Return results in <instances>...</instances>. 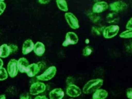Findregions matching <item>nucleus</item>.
Segmentation results:
<instances>
[{
  "mask_svg": "<svg viewBox=\"0 0 132 99\" xmlns=\"http://www.w3.org/2000/svg\"><path fill=\"white\" fill-rule=\"evenodd\" d=\"M103 83V80L101 79L90 80L85 85L82 92L86 94L94 93L102 86Z\"/></svg>",
  "mask_w": 132,
  "mask_h": 99,
  "instance_id": "nucleus-1",
  "label": "nucleus"
},
{
  "mask_svg": "<svg viewBox=\"0 0 132 99\" xmlns=\"http://www.w3.org/2000/svg\"><path fill=\"white\" fill-rule=\"evenodd\" d=\"M57 69L55 66L50 67L43 73L36 76L39 80L48 81L53 78L56 74Z\"/></svg>",
  "mask_w": 132,
  "mask_h": 99,
  "instance_id": "nucleus-2",
  "label": "nucleus"
},
{
  "mask_svg": "<svg viewBox=\"0 0 132 99\" xmlns=\"http://www.w3.org/2000/svg\"><path fill=\"white\" fill-rule=\"evenodd\" d=\"M119 30L120 27L118 26L112 25L105 27L102 34L105 38L111 39L116 36Z\"/></svg>",
  "mask_w": 132,
  "mask_h": 99,
  "instance_id": "nucleus-3",
  "label": "nucleus"
},
{
  "mask_svg": "<svg viewBox=\"0 0 132 99\" xmlns=\"http://www.w3.org/2000/svg\"><path fill=\"white\" fill-rule=\"evenodd\" d=\"M46 86L43 82H36L31 84L29 88L30 95H36L44 92L46 89Z\"/></svg>",
  "mask_w": 132,
  "mask_h": 99,
  "instance_id": "nucleus-4",
  "label": "nucleus"
},
{
  "mask_svg": "<svg viewBox=\"0 0 132 99\" xmlns=\"http://www.w3.org/2000/svg\"><path fill=\"white\" fill-rule=\"evenodd\" d=\"M65 17L67 23L72 29H76L79 28L78 20L74 14L71 12L66 13Z\"/></svg>",
  "mask_w": 132,
  "mask_h": 99,
  "instance_id": "nucleus-5",
  "label": "nucleus"
},
{
  "mask_svg": "<svg viewBox=\"0 0 132 99\" xmlns=\"http://www.w3.org/2000/svg\"><path fill=\"white\" fill-rule=\"evenodd\" d=\"M79 38L75 32H69L66 34L65 39L62 45L63 47H68L69 45H74L78 42Z\"/></svg>",
  "mask_w": 132,
  "mask_h": 99,
  "instance_id": "nucleus-6",
  "label": "nucleus"
},
{
  "mask_svg": "<svg viewBox=\"0 0 132 99\" xmlns=\"http://www.w3.org/2000/svg\"><path fill=\"white\" fill-rule=\"evenodd\" d=\"M17 60L12 59L9 61L7 67V70L8 75L12 78L17 76L19 70L18 68Z\"/></svg>",
  "mask_w": 132,
  "mask_h": 99,
  "instance_id": "nucleus-7",
  "label": "nucleus"
},
{
  "mask_svg": "<svg viewBox=\"0 0 132 99\" xmlns=\"http://www.w3.org/2000/svg\"><path fill=\"white\" fill-rule=\"evenodd\" d=\"M109 7L111 10L117 13L126 10L128 7V5L122 1H119L111 3Z\"/></svg>",
  "mask_w": 132,
  "mask_h": 99,
  "instance_id": "nucleus-8",
  "label": "nucleus"
},
{
  "mask_svg": "<svg viewBox=\"0 0 132 99\" xmlns=\"http://www.w3.org/2000/svg\"><path fill=\"white\" fill-rule=\"evenodd\" d=\"M67 95L70 97H78L81 95L82 92L79 87L74 84L68 86L67 89Z\"/></svg>",
  "mask_w": 132,
  "mask_h": 99,
  "instance_id": "nucleus-9",
  "label": "nucleus"
},
{
  "mask_svg": "<svg viewBox=\"0 0 132 99\" xmlns=\"http://www.w3.org/2000/svg\"><path fill=\"white\" fill-rule=\"evenodd\" d=\"M109 7L107 2H96L93 7V12L95 14H99L105 11Z\"/></svg>",
  "mask_w": 132,
  "mask_h": 99,
  "instance_id": "nucleus-10",
  "label": "nucleus"
},
{
  "mask_svg": "<svg viewBox=\"0 0 132 99\" xmlns=\"http://www.w3.org/2000/svg\"><path fill=\"white\" fill-rule=\"evenodd\" d=\"M40 70L37 63H33L28 66L26 73L29 77H33L38 73Z\"/></svg>",
  "mask_w": 132,
  "mask_h": 99,
  "instance_id": "nucleus-11",
  "label": "nucleus"
},
{
  "mask_svg": "<svg viewBox=\"0 0 132 99\" xmlns=\"http://www.w3.org/2000/svg\"><path fill=\"white\" fill-rule=\"evenodd\" d=\"M64 95V92L61 88L53 89L49 93L50 99H62Z\"/></svg>",
  "mask_w": 132,
  "mask_h": 99,
  "instance_id": "nucleus-12",
  "label": "nucleus"
},
{
  "mask_svg": "<svg viewBox=\"0 0 132 99\" xmlns=\"http://www.w3.org/2000/svg\"><path fill=\"white\" fill-rule=\"evenodd\" d=\"M17 65L20 72L26 73L27 68L29 65V63L25 58L21 57L18 61Z\"/></svg>",
  "mask_w": 132,
  "mask_h": 99,
  "instance_id": "nucleus-13",
  "label": "nucleus"
},
{
  "mask_svg": "<svg viewBox=\"0 0 132 99\" xmlns=\"http://www.w3.org/2000/svg\"><path fill=\"white\" fill-rule=\"evenodd\" d=\"M35 45L31 39H28L24 41L22 47V53L23 55H27L34 50Z\"/></svg>",
  "mask_w": 132,
  "mask_h": 99,
  "instance_id": "nucleus-14",
  "label": "nucleus"
},
{
  "mask_svg": "<svg viewBox=\"0 0 132 99\" xmlns=\"http://www.w3.org/2000/svg\"><path fill=\"white\" fill-rule=\"evenodd\" d=\"M33 50L35 54L37 56H42L45 52V47L43 43L37 42L34 45Z\"/></svg>",
  "mask_w": 132,
  "mask_h": 99,
  "instance_id": "nucleus-15",
  "label": "nucleus"
},
{
  "mask_svg": "<svg viewBox=\"0 0 132 99\" xmlns=\"http://www.w3.org/2000/svg\"><path fill=\"white\" fill-rule=\"evenodd\" d=\"M106 20L107 23L110 24H116L119 22L120 17L117 13H110L107 15Z\"/></svg>",
  "mask_w": 132,
  "mask_h": 99,
  "instance_id": "nucleus-16",
  "label": "nucleus"
},
{
  "mask_svg": "<svg viewBox=\"0 0 132 99\" xmlns=\"http://www.w3.org/2000/svg\"><path fill=\"white\" fill-rule=\"evenodd\" d=\"M108 95L107 91L99 89L95 91L93 95V99H105Z\"/></svg>",
  "mask_w": 132,
  "mask_h": 99,
  "instance_id": "nucleus-17",
  "label": "nucleus"
},
{
  "mask_svg": "<svg viewBox=\"0 0 132 99\" xmlns=\"http://www.w3.org/2000/svg\"><path fill=\"white\" fill-rule=\"evenodd\" d=\"M10 54V49L7 45L4 44L0 46V57L6 58Z\"/></svg>",
  "mask_w": 132,
  "mask_h": 99,
  "instance_id": "nucleus-18",
  "label": "nucleus"
},
{
  "mask_svg": "<svg viewBox=\"0 0 132 99\" xmlns=\"http://www.w3.org/2000/svg\"><path fill=\"white\" fill-rule=\"evenodd\" d=\"M56 3L59 9L62 11L67 12L68 10L67 2L64 0H56Z\"/></svg>",
  "mask_w": 132,
  "mask_h": 99,
  "instance_id": "nucleus-19",
  "label": "nucleus"
},
{
  "mask_svg": "<svg viewBox=\"0 0 132 99\" xmlns=\"http://www.w3.org/2000/svg\"><path fill=\"white\" fill-rule=\"evenodd\" d=\"M87 16L90 20L91 21H92L94 23H97L98 22L101 20V17L99 15L96 14L95 13L91 12H89L87 13Z\"/></svg>",
  "mask_w": 132,
  "mask_h": 99,
  "instance_id": "nucleus-20",
  "label": "nucleus"
},
{
  "mask_svg": "<svg viewBox=\"0 0 132 99\" xmlns=\"http://www.w3.org/2000/svg\"><path fill=\"white\" fill-rule=\"evenodd\" d=\"M105 27H93L92 28V32L94 35L100 36L103 33L104 29Z\"/></svg>",
  "mask_w": 132,
  "mask_h": 99,
  "instance_id": "nucleus-21",
  "label": "nucleus"
},
{
  "mask_svg": "<svg viewBox=\"0 0 132 99\" xmlns=\"http://www.w3.org/2000/svg\"><path fill=\"white\" fill-rule=\"evenodd\" d=\"M120 37L121 38H130L132 37V30L127 29L121 33L119 35Z\"/></svg>",
  "mask_w": 132,
  "mask_h": 99,
  "instance_id": "nucleus-22",
  "label": "nucleus"
},
{
  "mask_svg": "<svg viewBox=\"0 0 132 99\" xmlns=\"http://www.w3.org/2000/svg\"><path fill=\"white\" fill-rule=\"evenodd\" d=\"M8 74L5 68H0V81H3L8 78Z\"/></svg>",
  "mask_w": 132,
  "mask_h": 99,
  "instance_id": "nucleus-23",
  "label": "nucleus"
},
{
  "mask_svg": "<svg viewBox=\"0 0 132 99\" xmlns=\"http://www.w3.org/2000/svg\"><path fill=\"white\" fill-rule=\"evenodd\" d=\"M93 51V48L89 46H86L82 50V55L86 57L90 56Z\"/></svg>",
  "mask_w": 132,
  "mask_h": 99,
  "instance_id": "nucleus-24",
  "label": "nucleus"
},
{
  "mask_svg": "<svg viewBox=\"0 0 132 99\" xmlns=\"http://www.w3.org/2000/svg\"><path fill=\"white\" fill-rule=\"evenodd\" d=\"M8 46L10 49V54L14 53L17 51L18 50V47L15 45L11 44Z\"/></svg>",
  "mask_w": 132,
  "mask_h": 99,
  "instance_id": "nucleus-25",
  "label": "nucleus"
},
{
  "mask_svg": "<svg viewBox=\"0 0 132 99\" xmlns=\"http://www.w3.org/2000/svg\"><path fill=\"white\" fill-rule=\"evenodd\" d=\"M19 99H32V97L30 94L27 93H25L20 95Z\"/></svg>",
  "mask_w": 132,
  "mask_h": 99,
  "instance_id": "nucleus-26",
  "label": "nucleus"
},
{
  "mask_svg": "<svg viewBox=\"0 0 132 99\" xmlns=\"http://www.w3.org/2000/svg\"><path fill=\"white\" fill-rule=\"evenodd\" d=\"M74 80L72 77L71 76L68 77L66 80V83L68 86L70 85L74 84Z\"/></svg>",
  "mask_w": 132,
  "mask_h": 99,
  "instance_id": "nucleus-27",
  "label": "nucleus"
},
{
  "mask_svg": "<svg viewBox=\"0 0 132 99\" xmlns=\"http://www.w3.org/2000/svg\"><path fill=\"white\" fill-rule=\"evenodd\" d=\"M6 8V5L3 2L0 3V15H2Z\"/></svg>",
  "mask_w": 132,
  "mask_h": 99,
  "instance_id": "nucleus-28",
  "label": "nucleus"
},
{
  "mask_svg": "<svg viewBox=\"0 0 132 99\" xmlns=\"http://www.w3.org/2000/svg\"><path fill=\"white\" fill-rule=\"evenodd\" d=\"M132 89L131 88H129L127 89V97L129 99H132Z\"/></svg>",
  "mask_w": 132,
  "mask_h": 99,
  "instance_id": "nucleus-29",
  "label": "nucleus"
},
{
  "mask_svg": "<svg viewBox=\"0 0 132 99\" xmlns=\"http://www.w3.org/2000/svg\"><path fill=\"white\" fill-rule=\"evenodd\" d=\"M132 19L131 18L126 25V28L127 29L132 30Z\"/></svg>",
  "mask_w": 132,
  "mask_h": 99,
  "instance_id": "nucleus-30",
  "label": "nucleus"
},
{
  "mask_svg": "<svg viewBox=\"0 0 132 99\" xmlns=\"http://www.w3.org/2000/svg\"><path fill=\"white\" fill-rule=\"evenodd\" d=\"M37 64L39 67L40 69H43L45 68L46 64L45 62H37Z\"/></svg>",
  "mask_w": 132,
  "mask_h": 99,
  "instance_id": "nucleus-31",
  "label": "nucleus"
},
{
  "mask_svg": "<svg viewBox=\"0 0 132 99\" xmlns=\"http://www.w3.org/2000/svg\"><path fill=\"white\" fill-rule=\"evenodd\" d=\"M34 99H48L45 95H38Z\"/></svg>",
  "mask_w": 132,
  "mask_h": 99,
  "instance_id": "nucleus-32",
  "label": "nucleus"
},
{
  "mask_svg": "<svg viewBox=\"0 0 132 99\" xmlns=\"http://www.w3.org/2000/svg\"><path fill=\"white\" fill-rule=\"evenodd\" d=\"M50 2V1H44V0H41L38 1V2L41 4H47Z\"/></svg>",
  "mask_w": 132,
  "mask_h": 99,
  "instance_id": "nucleus-33",
  "label": "nucleus"
},
{
  "mask_svg": "<svg viewBox=\"0 0 132 99\" xmlns=\"http://www.w3.org/2000/svg\"><path fill=\"white\" fill-rule=\"evenodd\" d=\"M3 62L2 59L0 58V68H3Z\"/></svg>",
  "mask_w": 132,
  "mask_h": 99,
  "instance_id": "nucleus-34",
  "label": "nucleus"
},
{
  "mask_svg": "<svg viewBox=\"0 0 132 99\" xmlns=\"http://www.w3.org/2000/svg\"><path fill=\"white\" fill-rule=\"evenodd\" d=\"M6 96L5 95H0V99H6Z\"/></svg>",
  "mask_w": 132,
  "mask_h": 99,
  "instance_id": "nucleus-35",
  "label": "nucleus"
},
{
  "mask_svg": "<svg viewBox=\"0 0 132 99\" xmlns=\"http://www.w3.org/2000/svg\"><path fill=\"white\" fill-rule=\"evenodd\" d=\"M89 42H90V41H89V39H86L85 41V43L86 44H88L89 43Z\"/></svg>",
  "mask_w": 132,
  "mask_h": 99,
  "instance_id": "nucleus-36",
  "label": "nucleus"
},
{
  "mask_svg": "<svg viewBox=\"0 0 132 99\" xmlns=\"http://www.w3.org/2000/svg\"><path fill=\"white\" fill-rule=\"evenodd\" d=\"M1 1V0H0V3H1V2H3V1Z\"/></svg>",
  "mask_w": 132,
  "mask_h": 99,
  "instance_id": "nucleus-37",
  "label": "nucleus"
},
{
  "mask_svg": "<svg viewBox=\"0 0 132 99\" xmlns=\"http://www.w3.org/2000/svg\"></svg>",
  "mask_w": 132,
  "mask_h": 99,
  "instance_id": "nucleus-38",
  "label": "nucleus"
}]
</instances>
